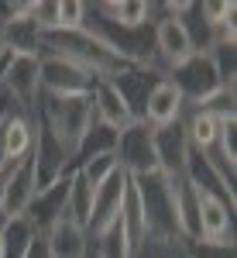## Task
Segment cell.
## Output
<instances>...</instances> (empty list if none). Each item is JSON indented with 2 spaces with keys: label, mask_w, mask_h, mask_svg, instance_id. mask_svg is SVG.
<instances>
[{
  "label": "cell",
  "mask_w": 237,
  "mask_h": 258,
  "mask_svg": "<svg viewBox=\"0 0 237 258\" xmlns=\"http://www.w3.org/2000/svg\"><path fill=\"white\" fill-rule=\"evenodd\" d=\"M35 114H38V124L59 141L69 155H76L79 141L90 135V127H93V120H97L90 93H69V97L41 93Z\"/></svg>",
  "instance_id": "1"
},
{
  "label": "cell",
  "mask_w": 237,
  "mask_h": 258,
  "mask_svg": "<svg viewBox=\"0 0 237 258\" xmlns=\"http://www.w3.org/2000/svg\"><path fill=\"white\" fill-rule=\"evenodd\" d=\"M165 80L182 93L186 110H199V107H206L210 100L217 97L220 90H227L223 80H220V73H217V62H213V55H210V48L193 52L182 66L169 69V73H165Z\"/></svg>",
  "instance_id": "2"
},
{
  "label": "cell",
  "mask_w": 237,
  "mask_h": 258,
  "mask_svg": "<svg viewBox=\"0 0 237 258\" xmlns=\"http://www.w3.org/2000/svg\"><path fill=\"white\" fill-rule=\"evenodd\" d=\"M114 159H117V169H120V172H127L131 179H141V176L158 172V162H155V127H148L144 120H134V124H127L124 131H117Z\"/></svg>",
  "instance_id": "3"
},
{
  "label": "cell",
  "mask_w": 237,
  "mask_h": 258,
  "mask_svg": "<svg viewBox=\"0 0 237 258\" xmlns=\"http://www.w3.org/2000/svg\"><path fill=\"white\" fill-rule=\"evenodd\" d=\"M38 73H41V93H52V97L90 93L93 83H97V76L83 62L69 59V55H59V52H41Z\"/></svg>",
  "instance_id": "4"
},
{
  "label": "cell",
  "mask_w": 237,
  "mask_h": 258,
  "mask_svg": "<svg viewBox=\"0 0 237 258\" xmlns=\"http://www.w3.org/2000/svg\"><path fill=\"white\" fill-rule=\"evenodd\" d=\"M38 59L41 55H7L4 62V93L11 97V103L21 114L35 117L38 110V97H41V73H38Z\"/></svg>",
  "instance_id": "5"
},
{
  "label": "cell",
  "mask_w": 237,
  "mask_h": 258,
  "mask_svg": "<svg viewBox=\"0 0 237 258\" xmlns=\"http://www.w3.org/2000/svg\"><path fill=\"white\" fill-rule=\"evenodd\" d=\"M127 182H131V176L117 169V172L97 189V197H93V210H90V224H86L90 241H103L114 227H117L120 207H124V193H127Z\"/></svg>",
  "instance_id": "6"
},
{
  "label": "cell",
  "mask_w": 237,
  "mask_h": 258,
  "mask_svg": "<svg viewBox=\"0 0 237 258\" xmlns=\"http://www.w3.org/2000/svg\"><path fill=\"white\" fill-rule=\"evenodd\" d=\"M31 162H35V193L55 186L72 172V155L52 138L41 124H35V148H31Z\"/></svg>",
  "instance_id": "7"
},
{
  "label": "cell",
  "mask_w": 237,
  "mask_h": 258,
  "mask_svg": "<svg viewBox=\"0 0 237 258\" xmlns=\"http://www.w3.org/2000/svg\"><path fill=\"white\" fill-rule=\"evenodd\" d=\"M193 52H199V48H196V41H193L189 24H186L182 18L162 14V18L155 21V55L162 59V73L182 66Z\"/></svg>",
  "instance_id": "8"
},
{
  "label": "cell",
  "mask_w": 237,
  "mask_h": 258,
  "mask_svg": "<svg viewBox=\"0 0 237 258\" xmlns=\"http://www.w3.org/2000/svg\"><path fill=\"white\" fill-rule=\"evenodd\" d=\"M35 200V162L31 155L21 159L4 172V193H0V220L24 217Z\"/></svg>",
  "instance_id": "9"
},
{
  "label": "cell",
  "mask_w": 237,
  "mask_h": 258,
  "mask_svg": "<svg viewBox=\"0 0 237 258\" xmlns=\"http://www.w3.org/2000/svg\"><path fill=\"white\" fill-rule=\"evenodd\" d=\"M196 189V186H193ZM199 203V238L213 241V244H234V207L217 193L196 189Z\"/></svg>",
  "instance_id": "10"
},
{
  "label": "cell",
  "mask_w": 237,
  "mask_h": 258,
  "mask_svg": "<svg viewBox=\"0 0 237 258\" xmlns=\"http://www.w3.org/2000/svg\"><path fill=\"white\" fill-rule=\"evenodd\" d=\"M186 159H189V138H186L182 120H179V124H169V127H155V162H158V172L176 182V179L186 176Z\"/></svg>",
  "instance_id": "11"
},
{
  "label": "cell",
  "mask_w": 237,
  "mask_h": 258,
  "mask_svg": "<svg viewBox=\"0 0 237 258\" xmlns=\"http://www.w3.org/2000/svg\"><path fill=\"white\" fill-rule=\"evenodd\" d=\"M186 117V100L179 93L172 83L162 80L151 86V93L144 100V110H141V120L148 124V127H169V124H179V120Z\"/></svg>",
  "instance_id": "12"
},
{
  "label": "cell",
  "mask_w": 237,
  "mask_h": 258,
  "mask_svg": "<svg viewBox=\"0 0 237 258\" xmlns=\"http://www.w3.org/2000/svg\"><path fill=\"white\" fill-rule=\"evenodd\" d=\"M41 238H45V248H48L52 258H86L90 255V234L69 214H62L55 224H48V231H41Z\"/></svg>",
  "instance_id": "13"
},
{
  "label": "cell",
  "mask_w": 237,
  "mask_h": 258,
  "mask_svg": "<svg viewBox=\"0 0 237 258\" xmlns=\"http://www.w3.org/2000/svg\"><path fill=\"white\" fill-rule=\"evenodd\" d=\"M90 100H93V114H97L100 124L114 127V131H124L127 124H134V110L127 107V100L120 97V90L114 86V80H97L93 90H90Z\"/></svg>",
  "instance_id": "14"
},
{
  "label": "cell",
  "mask_w": 237,
  "mask_h": 258,
  "mask_svg": "<svg viewBox=\"0 0 237 258\" xmlns=\"http://www.w3.org/2000/svg\"><path fill=\"white\" fill-rule=\"evenodd\" d=\"M90 11L117 31H144L155 7L144 4V0H120V4H93Z\"/></svg>",
  "instance_id": "15"
},
{
  "label": "cell",
  "mask_w": 237,
  "mask_h": 258,
  "mask_svg": "<svg viewBox=\"0 0 237 258\" xmlns=\"http://www.w3.org/2000/svg\"><path fill=\"white\" fill-rule=\"evenodd\" d=\"M72 176V172H69ZM69 176L62 179V182H55V186H48V189H41V193H35V200H31V207H28V214L24 217L35 224V231H48V224H55V220L65 214V203H69Z\"/></svg>",
  "instance_id": "16"
},
{
  "label": "cell",
  "mask_w": 237,
  "mask_h": 258,
  "mask_svg": "<svg viewBox=\"0 0 237 258\" xmlns=\"http://www.w3.org/2000/svg\"><path fill=\"white\" fill-rule=\"evenodd\" d=\"M4 148H7V162L11 165L28 159L31 148H35V117L21 114L18 107H14L7 114V120H4Z\"/></svg>",
  "instance_id": "17"
},
{
  "label": "cell",
  "mask_w": 237,
  "mask_h": 258,
  "mask_svg": "<svg viewBox=\"0 0 237 258\" xmlns=\"http://www.w3.org/2000/svg\"><path fill=\"white\" fill-rule=\"evenodd\" d=\"M234 117V114H230ZM220 114L213 110H189L182 117V127H186V138H189V148L196 152H213L217 145V135H220Z\"/></svg>",
  "instance_id": "18"
},
{
  "label": "cell",
  "mask_w": 237,
  "mask_h": 258,
  "mask_svg": "<svg viewBox=\"0 0 237 258\" xmlns=\"http://www.w3.org/2000/svg\"><path fill=\"white\" fill-rule=\"evenodd\" d=\"M114 145H117V131L107 127V124H100V120H93L90 135L79 141L76 155H72V169L83 165V162H90V159H97V155H114Z\"/></svg>",
  "instance_id": "19"
},
{
  "label": "cell",
  "mask_w": 237,
  "mask_h": 258,
  "mask_svg": "<svg viewBox=\"0 0 237 258\" xmlns=\"http://www.w3.org/2000/svg\"><path fill=\"white\" fill-rule=\"evenodd\" d=\"M93 197H97V189H93V186H90V182H86V179L72 169V176H69V203H65V214H69L72 220H79L83 227L90 224Z\"/></svg>",
  "instance_id": "20"
},
{
  "label": "cell",
  "mask_w": 237,
  "mask_h": 258,
  "mask_svg": "<svg viewBox=\"0 0 237 258\" xmlns=\"http://www.w3.org/2000/svg\"><path fill=\"white\" fill-rule=\"evenodd\" d=\"M0 224H4V241H7V251H4V258H24V255H28V248H31V241L38 238L35 224H31L28 217L0 220Z\"/></svg>",
  "instance_id": "21"
},
{
  "label": "cell",
  "mask_w": 237,
  "mask_h": 258,
  "mask_svg": "<svg viewBox=\"0 0 237 258\" xmlns=\"http://www.w3.org/2000/svg\"><path fill=\"white\" fill-rule=\"evenodd\" d=\"M76 172L86 179L93 189H100L107 179L117 172V159H114V155H97V159H90V162H83V165H76Z\"/></svg>",
  "instance_id": "22"
},
{
  "label": "cell",
  "mask_w": 237,
  "mask_h": 258,
  "mask_svg": "<svg viewBox=\"0 0 237 258\" xmlns=\"http://www.w3.org/2000/svg\"><path fill=\"white\" fill-rule=\"evenodd\" d=\"M86 14H90V4H79V0L59 4V28H55V35H76V31H83Z\"/></svg>",
  "instance_id": "23"
},
{
  "label": "cell",
  "mask_w": 237,
  "mask_h": 258,
  "mask_svg": "<svg viewBox=\"0 0 237 258\" xmlns=\"http://www.w3.org/2000/svg\"><path fill=\"white\" fill-rule=\"evenodd\" d=\"M24 258H52V255H48V248H45V238H41V234L31 241V248H28V255H24Z\"/></svg>",
  "instance_id": "24"
},
{
  "label": "cell",
  "mask_w": 237,
  "mask_h": 258,
  "mask_svg": "<svg viewBox=\"0 0 237 258\" xmlns=\"http://www.w3.org/2000/svg\"><path fill=\"white\" fill-rule=\"evenodd\" d=\"M11 110H14V103H11V97H7V93H4V97H0V124L7 120V114H11Z\"/></svg>",
  "instance_id": "25"
},
{
  "label": "cell",
  "mask_w": 237,
  "mask_h": 258,
  "mask_svg": "<svg viewBox=\"0 0 237 258\" xmlns=\"http://www.w3.org/2000/svg\"><path fill=\"white\" fill-rule=\"evenodd\" d=\"M7 55H11V48H7V41H4V35H0V62H7Z\"/></svg>",
  "instance_id": "26"
},
{
  "label": "cell",
  "mask_w": 237,
  "mask_h": 258,
  "mask_svg": "<svg viewBox=\"0 0 237 258\" xmlns=\"http://www.w3.org/2000/svg\"><path fill=\"white\" fill-rule=\"evenodd\" d=\"M4 251H7V241H4V224H0V258H4Z\"/></svg>",
  "instance_id": "27"
},
{
  "label": "cell",
  "mask_w": 237,
  "mask_h": 258,
  "mask_svg": "<svg viewBox=\"0 0 237 258\" xmlns=\"http://www.w3.org/2000/svg\"><path fill=\"white\" fill-rule=\"evenodd\" d=\"M0 97H4V62H0Z\"/></svg>",
  "instance_id": "28"
},
{
  "label": "cell",
  "mask_w": 237,
  "mask_h": 258,
  "mask_svg": "<svg viewBox=\"0 0 237 258\" xmlns=\"http://www.w3.org/2000/svg\"><path fill=\"white\" fill-rule=\"evenodd\" d=\"M0 193H4V172H0Z\"/></svg>",
  "instance_id": "29"
}]
</instances>
